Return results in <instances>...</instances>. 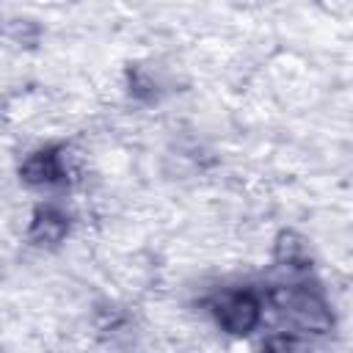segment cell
I'll return each instance as SVG.
<instances>
[{"label":"cell","mask_w":353,"mask_h":353,"mask_svg":"<svg viewBox=\"0 0 353 353\" xmlns=\"http://www.w3.org/2000/svg\"><path fill=\"white\" fill-rule=\"evenodd\" d=\"M218 323L232 334H248L259 323V303L248 292H223L215 301Z\"/></svg>","instance_id":"cell-1"}]
</instances>
